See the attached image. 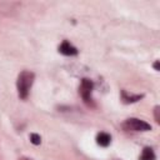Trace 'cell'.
Wrapping results in <instances>:
<instances>
[{"mask_svg":"<svg viewBox=\"0 0 160 160\" xmlns=\"http://www.w3.org/2000/svg\"><path fill=\"white\" fill-rule=\"evenodd\" d=\"M34 72L24 70L19 74L18 76V81H16V88H18V94L20 99H26L30 91V88L34 82Z\"/></svg>","mask_w":160,"mask_h":160,"instance_id":"cell-1","label":"cell"},{"mask_svg":"<svg viewBox=\"0 0 160 160\" xmlns=\"http://www.w3.org/2000/svg\"><path fill=\"white\" fill-rule=\"evenodd\" d=\"M122 128L126 129V130H132V131H149V130H151V125L150 124H148L144 120L136 119V118L128 119L122 124Z\"/></svg>","mask_w":160,"mask_h":160,"instance_id":"cell-2","label":"cell"},{"mask_svg":"<svg viewBox=\"0 0 160 160\" xmlns=\"http://www.w3.org/2000/svg\"><path fill=\"white\" fill-rule=\"evenodd\" d=\"M94 84L91 80L89 79H82L80 88H79V92L82 96V99L85 100V102H90L91 101V91H92Z\"/></svg>","mask_w":160,"mask_h":160,"instance_id":"cell-3","label":"cell"},{"mask_svg":"<svg viewBox=\"0 0 160 160\" xmlns=\"http://www.w3.org/2000/svg\"><path fill=\"white\" fill-rule=\"evenodd\" d=\"M59 52L62 54V55H66V56H72V55H76L78 54V49L75 46H72L69 41L65 40L59 46Z\"/></svg>","mask_w":160,"mask_h":160,"instance_id":"cell-4","label":"cell"},{"mask_svg":"<svg viewBox=\"0 0 160 160\" xmlns=\"http://www.w3.org/2000/svg\"><path fill=\"white\" fill-rule=\"evenodd\" d=\"M96 142L100 146H108L111 142V136L108 132H99L96 135Z\"/></svg>","mask_w":160,"mask_h":160,"instance_id":"cell-5","label":"cell"},{"mask_svg":"<svg viewBox=\"0 0 160 160\" xmlns=\"http://www.w3.org/2000/svg\"><path fill=\"white\" fill-rule=\"evenodd\" d=\"M144 95H132V94H128L125 90L121 91V98L124 100V102H135L138 100H140Z\"/></svg>","mask_w":160,"mask_h":160,"instance_id":"cell-6","label":"cell"},{"mask_svg":"<svg viewBox=\"0 0 160 160\" xmlns=\"http://www.w3.org/2000/svg\"><path fill=\"white\" fill-rule=\"evenodd\" d=\"M140 160H155V152L151 148H145L140 155Z\"/></svg>","mask_w":160,"mask_h":160,"instance_id":"cell-7","label":"cell"},{"mask_svg":"<svg viewBox=\"0 0 160 160\" xmlns=\"http://www.w3.org/2000/svg\"><path fill=\"white\" fill-rule=\"evenodd\" d=\"M30 141H31L34 145H39V144L41 142V138H40V135H38V134H31V135H30Z\"/></svg>","mask_w":160,"mask_h":160,"instance_id":"cell-8","label":"cell"},{"mask_svg":"<svg viewBox=\"0 0 160 160\" xmlns=\"http://www.w3.org/2000/svg\"><path fill=\"white\" fill-rule=\"evenodd\" d=\"M155 120H156V122L160 121V118H159V106H155Z\"/></svg>","mask_w":160,"mask_h":160,"instance_id":"cell-9","label":"cell"},{"mask_svg":"<svg viewBox=\"0 0 160 160\" xmlns=\"http://www.w3.org/2000/svg\"><path fill=\"white\" fill-rule=\"evenodd\" d=\"M154 68H155L156 70H159V61H155V62H154Z\"/></svg>","mask_w":160,"mask_h":160,"instance_id":"cell-10","label":"cell"},{"mask_svg":"<svg viewBox=\"0 0 160 160\" xmlns=\"http://www.w3.org/2000/svg\"><path fill=\"white\" fill-rule=\"evenodd\" d=\"M21 160H29V159H21Z\"/></svg>","mask_w":160,"mask_h":160,"instance_id":"cell-11","label":"cell"}]
</instances>
